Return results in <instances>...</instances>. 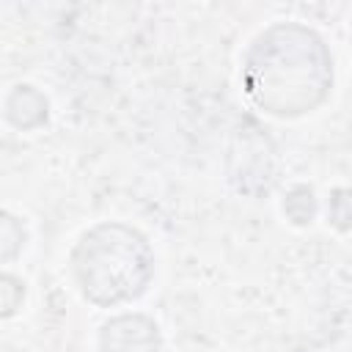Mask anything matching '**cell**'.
<instances>
[{"instance_id":"1","label":"cell","mask_w":352,"mask_h":352,"mask_svg":"<svg viewBox=\"0 0 352 352\" xmlns=\"http://www.w3.org/2000/svg\"><path fill=\"white\" fill-rule=\"evenodd\" d=\"M143 239L135 231L104 226L94 234H88L77 250V275L85 289V294L96 302H118L126 297H135L146 289L148 280V264H116L118 258L129 256L135 248H140Z\"/></svg>"}]
</instances>
